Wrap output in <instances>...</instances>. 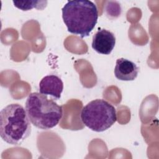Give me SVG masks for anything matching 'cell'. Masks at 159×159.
Wrapping results in <instances>:
<instances>
[{"label": "cell", "instance_id": "obj_3", "mask_svg": "<svg viewBox=\"0 0 159 159\" xmlns=\"http://www.w3.org/2000/svg\"><path fill=\"white\" fill-rule=\"evenodd\" d=\"M25 110L31 123L36 127L48 130L55 127L63 116L62 107L47 96L30 93L25 102Z\"/></svg>", "mask_w": 159, "mask_h": 159}, {"label": "cell", "instance_id": "obj_2", "mask_svg": "<svg viewBox=\"0 0 159 159\" xmlns=\"http://www.w3.org/2000/svg\"><path fill=\"white\" fill-rule=\"evenodd\" d=\"M26 110L19 104H10L0 112V135L11 145H20L31 133V124Z\"/></svg>", "mask_w": 159, "mask_h": 159}, {"label": "cell", "instance_id": "obj_4", "mask_svg": "<svg viewBox=\"0 0 159 159\" xmlns=\"http://www.w3.org/2000/svg\"><path fill=\"white\" fill-rule=\"evenodd\" d=\"M81 119L89 129L97 132H104L116 122V110L107 101L96 99L83 107Z\"/></svg>", "mask_w": 159, "mask_h": 159}, {"label": "cell", "instance_id": "obj_1", "mask_svg": "<svg viewBox=\"0 0 159 159\" xmlns=\"http://www.w3.org/2000/svg\"><path fill=\"white\" fill-rule=\"evenodd\" d=\"M61 11L68 31L81 38L89 36L97 24L98 11L95 4L91 1H68Z\"/></svg>", "mask_w": 159, "mask_h": 159}, {"label": "cell", "instance_id": "obj_8", "mask_svg": "<svg viewBox=\"0 0 159 159\" xmlns=\"http://www.w3.org/2000/svg\"><path fill=\"white\" fill-rule=\"evenodd\" d=\"M14 5L22 11H29L33 8L42 10L47 4V1H13Z\"/></svg>", "mask_w": 159, "mask_h": 159}, {"label": "cell", "instance_id": "obj_6", "mask_svg": "<svg viewBox=\"0 0 159 159\" xmlns=\"http://www.w3.org/2000/svg\"><path fill=\"white\" fill-rule=\"evenodd\" d=\"M63 90V83L61 78L55 75L44 76L39 83L40 93L50 96L55 99H59Z\"/></svg>", "mask_w": 159, "mask_h": 159}, {"label": "cell", "instance_id": "obj_5", "mask_svg": "<svg viewBox=\"0 0 159 159\" xmlns=\"http://www.w3.org/2000/svg\"><path fill=\"white\" fill-rule=\"evenodd\" d=\"M115 44L114 34L108 30L101 29L93 35L91 45L98 53L109 55L114 49Z\"/></svg>", "mask_w": 159, "mask_h": 159}, {"label": "cell", "instance_id": "obj_7", "mask_svg": "<svg viewBox=\"0 0 159 159\" xmlns=\"http://www.w3.org/2000/svg\"><path fill=\"white\" fill-rule=\"evenodd\" d=\"M139 68L133 61L120 58L116 60L114 68L116 78L120 81H133L138 76Z\"/></svg>", "mask_w": 159, "mask_h": 159}]
</instances>
